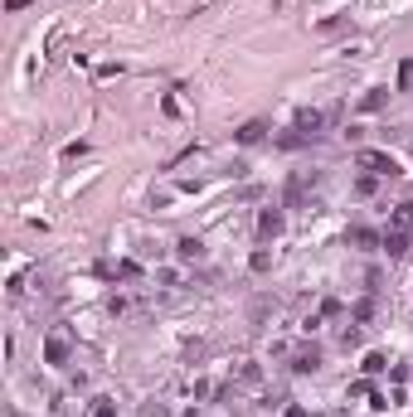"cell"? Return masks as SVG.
<instances>
[{"label": "cell", "mask_w": 413, "mask_h": 417, "mask_svg": "<svg viewBox=\"0 0 413 417\" xmlns=\"http://www.w3.org/2000/svg\"><path fill=\"white\" fill-rule=\"evenodd\" d=\"M355 165H360V170H370V175H384V180L404 175V170H399V160H394L389 151H360V156H355Z\"/></svg>", "instance_id": "1"}, {"label": "cell", "mask_w": 413, "mask_h": 417, "mask_svg": "<svg viewBox=\"0 0 413 417\" xmlns=\"http://www.w3.org/2000/svg\"><path fill=\"white\" fill-rule=\"evenodd\" d=\"M282 228H287V218H282V208H263V213H258V238H263V243H273V238H282Z\"/></svg>", "instance_id": "2"}, {"label": "cell", "mask_w": 413, "mask_h": 417, "mask_svg": "<svg viewBox=\"0 0 413 417\" xmlns=\"http://www.w3.org/2000/svg\"><path fill=\"white\" fill-rule=\"evenodd\" d=\"M68 354H73L68 335H64V330H54V335L44 340V359H49V364H68Z\"/></svg>", "instance_id": "3"}, {"label": "cell", "mask_w": 413, "mask_h": 417, "mask_svg": "<svg viewBox=\"0 0 413 417\" xmlns=\"http://www.w3.org/2000/svg\"><path fill=\"white\" fill-rule=\"evenodd\" d=\"M307 190H316V175H307V170H302V175H292V180H287V204L297 208L302 199H307Z\"/></svg>", "instance_id": "4"}, {"label": "cell", "mask_w": 413, "mask_h": 417, "mask_svg": "<svg viewBox=\"0 0 413 417\" xmlns=\"http://www.w3.org/2000/svg\"><path fill=\"white\" fill-rule=\"evenodd\" d=\"M316 369H321V349H316V344H307V349L292 354V374H316Z\"/></svg>", "instance_id": "5"}, {"label": "cell", "mask_w": 413, "mask_h": 417, "mask_svg": "<svg viewBox=\"0 0 413 417\" xmlns=\"http://www.w3.org/2000/svg\"><path fill=\"white\" fill-rule=\"evenodd\" d=\"M321 126H326V112H316V107H302V112H297V131H302V136H316Z\"/></svg>", "instance_id": "6"}, {"label": "cell", "mask_w": 413, "mask_h": 417, "mask_svg": "<svg viewBox=\"0 0 413 417\" xmlns=\"http://www.w3.org/2000/svg\"><path fill=\"white\" fill-rule=\"evenodd\" d=\"M233 136H238V146H258V141L268 136V121H243Z\"/></svg>", "instance_id": "7"}, {"label": "cell", "mask_w": 413, "mask_h": 417, "mask_svg": "<svg viewBox=\"0 0 413 417\" xmlns=\"http://www.w3.org/2000/svg\"><path fill=\"white\" fill-rule=\"evenodd\" d=\"M379 248H384L389 257H404V252H409V233H394V228H389V233L379 238Z\"/></svg>", "instance_id": "8"}, {"label": "cell", "mask_w": 413, "mask_h": 417, "mask_svg": "<svg viewBox=\"0 0 413 417\" xmlns=\"http://www.w3.org/2000/svg\"><path fill=\"white\" fill-rule=\"evenodd\" d=\"M389 228H394V233H413V199H409V204H399V208H394Z\"/></svg>", "instance_id": "9"}, {"label": "cell", "mask_w": 413, "mask_h": 417, "mask_svg": "<svg viewBox=\"0 0 413 417\" xmlns=\"http://www.w3.org/2000/svg\"><path fill=\"white\" fill-rule=\"evenodd\" d=\"M175 252H180L185 262H200V257H205V243H200V238H180V243H175Z\"/></svg>", "instance_id": "10"}, {"label": "cell", "mask_w": 413, "mask_h": 417, "mask_svg": "<svg viewBox=\"0 0 413 417\" xmlns=\"http://www.w3.org/2000/svg\"><path fill=\"white\" fill-rule=\"evenodd\" d=\"M384 103H389V88H370V93L360 98V112H379Z\"/></svg>", "instance_id": "11"}, {"label": "cell", "mask_w": 413, "mask_h": 417, "mask_svg": "<svg viewBox=\"0 0 413 417\" xmlns=\"http://www.w3.org/2000/svg\"><path fill=\"white\" fill-rule=\"evenodd\" d=\"M345 243H355V248H375L379 238H375L370 228H350V233H345Z\"/></svg>", "instance_id": "12"}, {"label": "cell", "mask_w": 413, "mask_h": 417, "mask_svg": "<svg viewBox=\"0 0 413 417\" xmlns=\"http://www.w3.org/2000/svg\"><path fill=\"white\" fill-rule=\"evenodd\" d=\"M248 267H253L258 277H263V272H273V252H268V248H258V252L248 257Z\"/></svg>", "instance_id": "13"}, {"label": "cell", "mask_w": 413, "mask_h": 417, "mask_svg": "<svg viewBox=\"0 0 413 417\" xmlns=\"http://www.w3.org/2000/svg\"><path fill=\"white\" fill-rule=\"evenodd\" d=\"M360 369H365V374H384V369H389V359H384V354H379V349H370V354H365V364H360Z\"/></svg>", "instance_id": "14"}, {"label": "cell", "mask_w": 413, "mask_h": 417, "mask_svg": "<svg viewBox=\"0 0 413 417\" xmlns=\"http://www.w3.org/2000/svg\"><path fill=\"white\" fill-rule=\"evenodd\" d=\"M316 29H321V34H340V29H350V20H345V15H331V20H321Z\"/></svg>", "instance_id": "15"}, {"label": "cell", "mask_w": 413, "mask_h": 417, "mask_svg": "<svg viewBox=\"0 0 413 417\" xmlns=\"http://www.w3.org/2000/svg\"><path fill=\"white\" fill-rule=\"evenodd\" d=\"M233 374H238V379H243V384H258V379H263V369H258V364H253V359H243V364H238V369H233Z\"/></svg>", "instance_id": "16"}, {"label": "cell", "mask_w": 413, "mask_h": 417, "mask_svg": "<svg viewBox=\"0 0 413 417\" xmlns=\"http://www.w3.org/2000/svg\"><path fill=\"white\" fill-rule=\"evenodd\" d=\"M375 185H379V175H360V180H355V195H360V199H370V195H375Z\"/></svg>", "instance_id": "17"}, {"label": "cell", "mask_w": 413, "mask_h": 417, "mask_svg": "<svg viewBox=\"0 0 413 417\" xmlns=\"http://www.w3.org/2000/svg\"><path fill=\"white\" fill-rule=\"evenodd\" d=\"M117 277H122V282H136L141 267H136V262H117Z\"/></svg>", "instance_id": "18"}, {"label": "cell", "mask_w": 413, "mask_h": 417, "mask_svg": "<svg viewBox=\"0 0 413 417\" xmlns=\"http://www.w3.org/2000/svg\"><path fill=\"white\" fill-rule=\"evenodd\" d=\"M287 417H311V413L302 408V403H287Z\"/></svg>", "instance_id": "19"}, {"label": "cell", "mask_w": 413, "mask_h": 417, "mask_svg": "<svg viewBox=\"0 0 413 417\" xmlns=\"http://www.w3.org/2000/svg\"><path fill=\"white\" fill-rule=\"evenodd\" d=\"M93 417H117V408H112V403H98V413Z\"/></svg>", "instance_id": "20"}, {"label": "cell", "mask_w": 413, "mask_h": 417, "mask_svg": "<svg viewBox=\"0 0 413 417\" xmlns=\"http://www.w3.org/2000/svg\"><path fill=\"white\" fill-rule=\"evenodd\" d=\"M146 417H166V408L161 403H146Z\"/></svg>", "instance_id": "21"}]
</instances>
